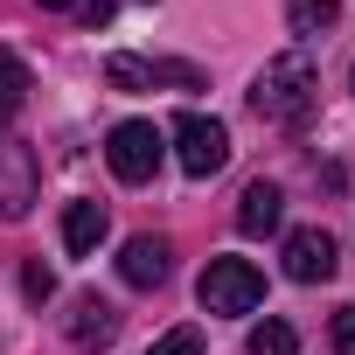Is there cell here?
Returning a JSON list of instances; mask_svg holds the SVG:
<instances>
[{
  "instance_id": "1",
  "label": "cell",
  "mask_w": 355,
  "mask_h": 355,
  "mask_svg": "<svg viewBox=\"0 0 355 355\" xmlns=\"http://www.w3.org/2000/svg\"><path fill=\"white\" fill-rule=\"evenodd\" d=\"M313 91H320V77H313V63L293 49V56H272V63L258 70V84H251V105H258V119L300 125V119L313 112Z\"/></svg>"
},
{
  "instance_id": "2",
  "label": "cell",
  "mask_w": 355,
  "mask_h": 355,
  "mask_svg": "<svg viewBox=\"0 0 355 355\" xmlns=\"http://www.w3.org/2000/svg\"><path fill=\"white\" fill-rule=\"evenodd\" d=\"M196 293H202V313H251L265 300V272L251 258H209Z\"/></svg>"
},
{
  "instance_id": "3",
  "label": "cell",
  "mask_w": 355,
  "mask_h": 355,
  "mask_svg": "<svg viewBox=\"0 0 355 355\" xmlns=\"http://www.w3.org/2000/svg\"><path fill=\"white\" fill-rule=\"evenodd\" d=\"M174 160H182L196 182H209V174H223V160H230V132L216 119H202V112H182L174 119Z\"/></svg>"
},
{
  "instance_id": "4",
  "label": "cell",
  "mask_w": 355,
  "mask_h": 355,
  "mask_svg": "<svg viewBox=\"0 0 355 355\" xmlns=\"http://www.w3.org/2000/svg\"><path fill=\"white\" fill-rule=\"evenodd\" d=\"M160 132L146 125V119H125V125H112V139H105V160H112V174L119 182H153V167H160Z\"/></svg>"
},
{
  "instance_id": "5",
  "label": "cell",
  "mask_w": 355,
  "mask_h": 355,
  "mask_svg": "<svg viewBox=\"0 0 355 355\" xmlns=\"http://www.w3.org/2000/svg\"><path fill=\"white\" fill-rule=\"evenodd\" d=\"M105 84L112 91H153V84H182V91H196L202 84V70H189V63H146V56H105Z\"/></svg>"
},
{
  "instance_id": "6",
  "label": "cell",
  "mask_w": 355,
  "mask_h": 355,
  "mask_svg": "<svg viewBox=\"0 0 355 355\" xmlns=\"http://www.w3.org/2000/svg\"><path fill=\"white\" fill-rule=\"evenodd\" d=\"M334 265H341V251H334L327 230H293V237H286V279L320 286V279H334Z\"/></svg>"
},
{
  "instance_id": "7",
  "label": "cell",
  "mask_w": 355,
  "mask_h": 355,
  "mask_svg": "<svg viewBox=\"0 0 355 355\" xmlns=\"http://www.w3.org/2000/svg\"><path fill=\"white\" fill-rule=\"evenodd\" d=\"M28 202H35V153L0 146V216H28Z\"/></svg>"
},
{
  "instance_id": "8",
  "label": "cell",
  "mask_w": 355,
  "mask_h": 355,
  "mask_svg": "<svg viewBox=\"0 0 355 355\" xmlns=\"http://www.w3.org/2000/svg\"><path fill=\"white\" fill-rule=\"evenodd\" d=\"M279 216H286L279 182H251V189L237 196V230H244V237H272V230H279Z\"/></svg>"
},
{
  "instance_id": "9",
  "label": "cell",
  "mask_w": 355,
  "mask_h": 355,
  "mask_svg": "<svg viewBox=\"0 0 355 355\" xmlns=\"http://www.w3.org/2000/svg\"><path fill=\"white\" fill-rule=\"evenodd\" d=\"M167 258H174V251H167V237H132V244L119 251V279L146 293V286H160V279H167Z\"/></svg>"
},
{
  "instance_id": "10",
  "label": "cell",
  "mask_w": 355,
  "mask_h": 355,
  "mask_svg": "<svg viewBox=\"0 0 355 355\" xmlns=\"http://www.w3.org/2000/svg\"><path fill=\"white\" fill-rule=\"evenodd\" d=\"M112 334H119V306L98 300V293H84V300L70 306V341H77V348H112Z\"/></svg>"
},
{
  "instance_id": "11",
  "label": "cell",
  "mask_w": 355,
  "mask_h": 355,
  "mask_svg": "<svg viewBox=\"0 0 355 355\" xmlns=\"http://www.w3.org/2000/svg\"><path fill=\"white\" fill-rule=\"evenodd\" d=\"M105 230H112L105 202H70V209H63V251H70V258H91V251L105 244Z\"/></svg>"
},
{
  "instance_id": "12",
  "label": "cell",
  "mask_w": 355,
  "mask_h": 355,
  "mask_svg": "<svg viewBox=\"0 0 355 355\" xmlns=\"http://www.w3.org/2000/svg\"><path fill=\"white\" fill-rule=\"evenodd\" d=\"M28 105V63L15 49H0V119H15Z\"/></svg>"
},
{
  "instance_id": "13",
  "label": "cell",
  "mask_w": 355,
  "mask_h": 355,
  "mask_svg": "<svg viewBox=\"0 0 355 355\" xmlns=\"http://www.w3.org/2000/svg\"><path fill=\"white\" fill-rule=\"evenodd\" d=\"M286 21H293V35H320L341 21V0H286Z\"/></svg>"
},
{
  "instance_id": "14",
  "label": "cell",
  "mask_w": 355,
  "mask_h": 355,
  "mask_svg": "<svg viewBox=\"0 0 355 355\" xmlns=\"http://www.w3.org/2000/svg\"><path fill=\"white\" fill-rule=\"evenodd\" d=\"M251 355H300V334L286 320H258L251 327Z\"/></svg>"
},
{
  "instance_id": "15",
  "label": "cell",
  "mask_w": 355,
  "mask_h": 355,
  "mask_svg": "<svg viewBox=\"0 0 355 355\" xmlns=\"http://www.w3.org/2000/svg\"><path fill=\"white\" fill-rule=\"evenodd\" d=\"M146 355H202V327H167Z\"/></svg>"
},
{
  "instance_id": "16",
  "label": "cell",
  "mask_w": 355,
  "mask_h": 355,
  "mask_svg": "<svg viewBox=\"0 0 355 355\" xmlns=\"http://www.w3.org/2000/svg\"><path fill=\"white\" fill-rule=\"evenodd\" d=\"M21 286H28V300H49V293H56V279H49V265H28V272H21Z\"/></svg>"
},
{
  "instance_id": "17",
  "label": "cell",
  "mask_w": 355,
  "mask_h": 355,
  "mask_svg": "<svg viewBox=\"0 0 355 355\" xmlns=\"http://www.w3.org/2000/svg\"><path fill=\"white\" fill-rule=\"evenodd\" d=\"M334 355H355V306L334 313Z\"/></svg>"
},
{
  "instance_id": "18",
  "label": "cell",
  "mask_w": 355,
  "mask_h": 355,
  "mask_svg": "<svg viewBox=\"0 0 355 355\" xmlns=\"http://www.w3.org/2000/svg\"><path fill=\"white\" fill-rule=\"evenodd\" d=\"M42 8H77V0H42Z\"/></svg>"
}]
</instances>
